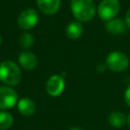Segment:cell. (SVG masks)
<instances>
[{
	"label": "cell",
	"instance_id": "obj_17",
	"mask_svg": "<svg viewBox=\"0 0 130 130\" xmlns=\"http://www.w3.org/2000/svg\"><path fill=\"white\" fill-rule=\"evenodd\" d=\"M126 24L130 28V8H129V10L126 13Z\"/></svg>",
	"mask_w": 130,
	"mask_h": 130
},
{
	"label": "cell",
	"instance_id": "obj_15",
	"mask_svg": "<svg viewBox=\"0 0 130 130\" xmlns=\"http://www.w3.org/2000/svg\"><path fill=\"white\" fill-rule=\"evenodd\" d=\"M19 45L23 49H29L34 45V38L28 32H23L19 38Z\"/></svg>",
	"mask_w": 130,
	"mask_h": 130
},
{
	"label": "cell",
	"instance_id": "obj_6",
	"mask_svg": "<svg viewBox=\"0 0 130 130\" xmlns=\"http://www.w3.org/2000/svg\"><path fill=\"white\" fill-rule=\"evenodd\" d=\"M17 103V93L7 86H0V109H10Z\"/></svg>",
	"mask_w": 130,
	"mask_h": 130
},
{
	"label": "cell",
	"instance_id": "obj_5",
	"mask_svg": "<svg viewBox=\"0 0 130 130\" xmlns=\"http://www.w3.org/2000/svg\"><path fill=\"white\" fill-rule=\"evenodd\" d=\"M38 20H39L38 12L34 8H26L18 15L17 24L21 29L27 30L32 28L38 23Z\"/></svg>",
	"mask_w": 130,
	"mask_h": 130
},
{
	"label": "cell",
	"instance_id": "obj_9",
	"mask_svg": "<svg viewBox=\"0 0 130 130\" xmlns=\"http://www.w3.org/2000/svg\"><path fill=\"white\" fill-rule=\"evenodd\" d=\"M60 2L61 0H37L39 9L47 15L55 14L60 7Z\"/></svg>",
	"mask_w": 130,
	"mask_h": 130
},
{
	"label": "cell",
	"instance_id": "obj_8",
	"mask_svg": "<svg viewBox=\"0 0 130 130\" xmlns=\"http://www.w3.org/2000/svg\"><path fill=\"white\" fill-rule=\"evenodd\" d=\"M18 62L20 66L25 70H32L38 64L36 55L30 51H23L18 56Z\"/></svg>",
	"mask_w": 130,
	"mask_h": 130
},
{
	"label": "cell",
	"instance_id": "obj_16",
	"mask_svg": "<svg viewBox=\"0 0 130 130\" xmlns=\"http://www.w3.org/2000/svg\"><path fill=\"white\" fill-rule=\"evenodd\" d=\"M124 99H125V102L126 104L130 107V85L127 87L126 91H125V94H124Z\"/></svg>",
	"mask_w": 130,
	"mask_h": 130
},
{
	"label": "cell",
	"instance_id": "obj_3",
	"mask_svg": "<svg viewBox=\"0 0 130 130\" xmlns=\"http://www.w3.org/2000/svg\"><path fill=\"white\" fill-rule=\"evenodd\" d=\"M106 65L112 71L122 72V71H124L125 69L128 68V66H129V59H128V57L124 53L118 52V51H114V52L110 53L107 56Z\"/></svg>",
	"mask_w": 130,
	"mask_h": 130
},
{
	"label": "cell",
	"instance_id": "obj_18",
	"mask_svg": "<svg viewBox=\"0 0 130 130\" xmlns=\"http://www.w3.org/2000/svg\"><path fill=\"white\" fill-rule=\"evenodd\" d=\"M127 122H128V125H129V127H130V114L128 115V118H127Z\"/></svg>",
	"mask_w": 130,
	"mask_h": 130
},
{
	"label": "cell",
	"instance_id": "obj_1",
	"mask_svg": "<svg viewBox=\"0 0 130 130\" xmlns=\"http://www.w3.org/2000/svg\"><path fill=\"white\" fill-rule=\"evenodd\" d=\"M71 11L78 21H88L95 14L93 0H71Z\"/></svg>",
	"mask_w": 130,
	"mask_h": 130
},
{
	"label": "cell",
	"instance_id": "obj_19",
	"mask_svg": "<svg viewBox=\"0 0 130 130\" xmlns=\"http://www.w3.org/2000/svg\"><path fill=\"white\" fill-rule=\"evenodd\" d=\"M70 130H81L80 128H78V127H74V128H71Z\"/></svg>",
	"mask_w": 130,
	"mask_h": 130
},
{
	"label": "cell",
	"instance_id": "obj_11",
	"mask_svg": "<svg viewBox=\"0 0 130 130\" xmlns=\"http://www.w3.org/2000/svg\"><path fill=\"white\" fill-rule=\"evenodd\" d=\"M106 29L113 35H121L126 30V23L121 18H113L107 21Z\"/></svg>",
	"mask_w": 130,
	"mask_h": 130
},
{
	"label": "cell",
	"instance_id": "obj_2",
	"mask_svg": "<svg viewBox=\"0 0 130 130\" xmlns=\"http://www.w3.org/2000/svg\"><path fill=\"white\" fill-rule=\"evenodd\" d=\"M21 80L19 67L12 61H3L0 63V81L8 85H16Z\"/></svg>",
	"mask_w": 130,
	"mask_h": 130
},
{
	"label": "cell",
	"instance_id": "obj_4",
	"mask_svg": "<svg viewBox=\"0 0 130 130\" xmlns=\"http://www.w3.org/2000/svg\"><path fill=\"white\" fill-rule=\"evenodd\" d=\"M120 10L119 0H102L98 7V14L101 19L108 21L118 14Z\"/></svg>",
	"mask_w": 130,
	"mask_h": 130
},
{
	"label": "cell",
	"instance_id": "obj_7",
	"mask_svg": "<svg viewBox=\"0 0 130 130\" xmlns=\"http://www.w3.org/2000/svg\"><path fill=\"white\" fill-rule=\"evenodd\" d=\"M65 87V81L61 75L51 76L46 83V90L52 96H58L61 94Z\"/></svg>",
	"mask_w": 130,
	"mask_h": 130
},
{
	"label": "cell",
	"instance_id": "obj_12",
	"mask_svg": "<svg viewBox=\"0 0 130 130\" xmlns=\"http://www.w3.org/2000/svg\"><path fill=\"white\" fill-rule=\"evenodd\" d=\"M83 31V27L79 21H72L66 26V36L72 40L78 39Z\"/></svg>",
	"mask_w": 130,
	"mask_h": 130
},
{
	"label": "cell",
	"instance_id": "obj_13",
	"mask_svg": "<svg viewBox=\"0 0 130 130\" xmlns=\"http://www.w3.org/2000/svg\"><path fill=\"white\" fill-rule=\"evenodd\" d=\"M126 116L124 113L119 112V111H115L113 113L110 114L109 116V123L116 128H120L122 126H124L126 124Z\"/></svg>",
	"mask_w": 130,
	"mask_h": 130
},
{
	"label": "cell",
	"instance_id": "obj_14",
	"mask_svg": "<svg viewBox=\"0 0 130 130\" xmlns=\"http://www.w3.org/2000/svg\"><path fill=\"white\" fill-rule=\"evenodd\" d=\"M13 124V117L10 113L1 111L0 112V130H6Z\"/></svg>",
	"mask_w": 130,
	"mask_h": 130
},
{
	"label": "cell",
	"instance_id": "obj_20",
	"mask_svg": "<svg viewBox=\"0 0 130 130\" xmlns=\"http://www.w3.org/2000/svg\"><path fill=\"white\" fill-rule=\"evenodd\" d=\"M0 45H1V36H0Z\"/></svg>",
	"mask_w": 130,
	"mask_h": 130
},
{
	"label": "cell",
	"instance_id": "obj_10",
	"mask_svg": "<svg viewBox=\"0 0 130 130\" xmlns=\"http://www.w3.org/2000/svg\"><path fill=\"white\" fill-rule=\"evenodd\" d=\"M17 110L22 116L29 117L36 112V104L28 98H23L17 103Z\"/></svg>",
	"mask_w": 130,
	"mask_h": 130
}]
</instances>
